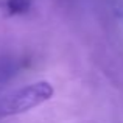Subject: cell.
Masks as SVG:
<instances>
[{
	"instance_id": "obj_2",
	"label": "cell",
	"mask_w": 123,
	"mask_h": 123,
	"mask_svg": "<svg viewBox=\"0 0 123 123\" xmlns=\"http://www.w3.org/2000/svg\"><path fill=\"white\" fill-rule=\"evenodd\" d=\"M16 69H12L11 66H8V64H0V84L5 83L6 80H9V76L12 75Z\"/></svg>"
},
{
	"instance_id": "obj_1",
	"label": "cell",
	"mask_w": 123,
	"mask_h": 123,
	"mask_svg": "<svg viewBox=\"0 0 123 123\" xmlns=\"http://www.w3.org/2000/svg\"><path fill=\"white\" fill-rule=\"evenodd\" d=\"M55 93L48 81H37L0 97V118L17 115L45 103Z\"/></svg>"
}]
</instances>
